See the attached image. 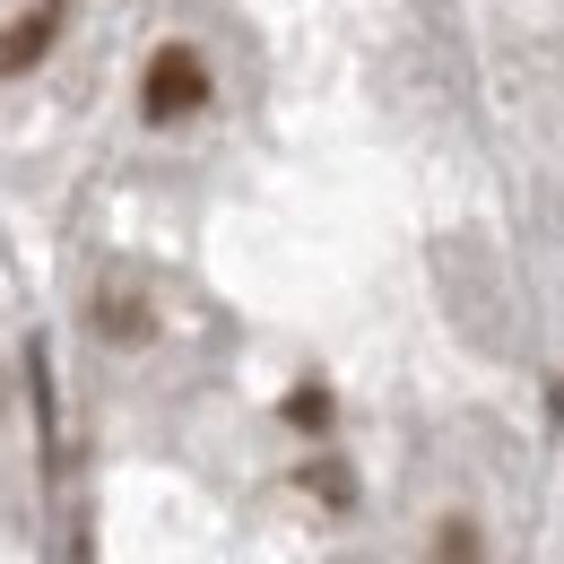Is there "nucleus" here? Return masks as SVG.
I'll return each mask as SVG.
<instances>
[{
    "instance_id": "nucleus-3",
    "label": "nucleus",
    "mask_w": 564,
    "mask_h": 564,
    "mask_svg": "<svg viewBox=\"0 0 564 564\" xmlns=\"http://www.w3.org/2000/svg\"><path fill=\"white\" fill-rule=\"evenodd\" d=\"M96 339H105V348H148V339H156V304H148L140 286H96Z\"/></svg>"
},
{
    "instance_id": "nucleus-4",
    "label": "nucleus",
    "mask_w": 564,
    "mask_h": 564,
    "mask_svg": "<svg viewBox=\"0 0 564 564\" xmlns=\"http://www.w3.org/2000/svg\"><path fill=\"white\" fill-rule=\"evenodd\" d=\"M425 564H487V539H478V521H469V512L434 521V547H425Z\"/></svg>"
},
{
    "instance_id": "nucleus-6",
    "label": "nucleus",
    "mask_w": 564,
    "mask_h": 564,
    "mask_svg": "<svg viewBox=\"0 0 564 564\" xmlns=\"http://www.w3.org/2000/svg\"><path fill=\"white\" fill-rule=\"evenodd\" d=\"M304 495H322V503H339V512L356 503V487L339 478V460H313V469H304Z\"/></svg>"
},
{
    "instance_id": "nucleus-5",
    "label": "nucleus",
    "mask_w": 564,
    "mask_h": 564,
    "mask_svg": "<svg viewBox=\"0 0 564 564\" xmlns=\"http://www.w3.org/2000/svg\"><path fill=\"white\" fill-rule=\"evenodd\" d=\"M279 417L295 425V434H330V417H339V409H330V391H322V382H295Z\"/></svg>"
},
{
    "instance_id": "nucleus-2",
    "label": "nucleus",
    "mask_w": 564,
    "mask_h": 564,
    "mask_svg": "<svg viewBox=\"0 0 564 564\" xmlns=\"http://www.w3.org/2000/svg\"><path fill=\"white\" fill-rule=\"evenodd\" d=\"M62 26H70V0H44V9H18V18L0 26V78H26V70H44V53L62 44Z\"/></svg>"
},
{
    "instance_id": "nucleus-1",
    "label": "nucleus",
    "mask_w": 564,
    "mask_h": 564,
    "mask_svg": "<svg viewBox=\"0 0 564 564\" xmlns=\"http://www.w3.org/2000/svg\"><path fill=\"white\" fill-rule=\"evenodd\" d=\"M209 105V53L200 44H156L148 53V70H140V113L156 122V131H174V122H192Z\"/></svg>"
},
{
    "instance_id": "nucleus-7",
    "label": "nucleus",
    "mask_w": 564,
    "mask_h": 564,
    "mask_svg": "<svg viewBox=\"0 0 564 564\" xmlns=\"http://www.w3.org/2000/svg\"><path fill=\"white\" fill-rule=\"evenodd\" d=\"M556 417H564V382H556Z\"/></svg>"
}]
</instances>
